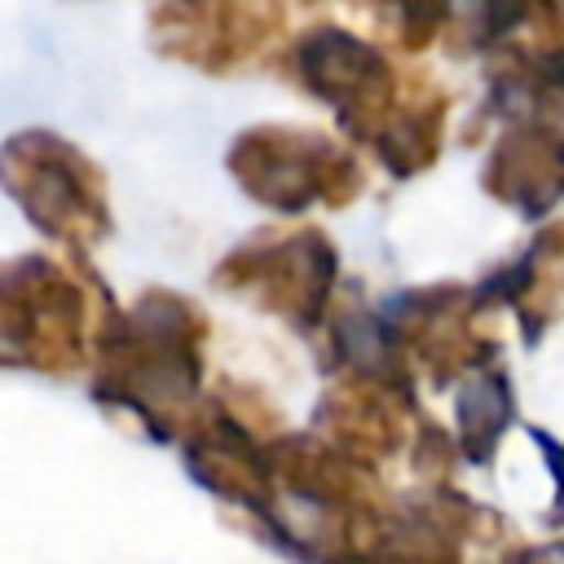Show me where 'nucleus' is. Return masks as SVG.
Masks as SVG:
<instances>
[{
	"instance_id": "4",
	"label": "nucleus",
	"mask_w": 564,
	"mask_h": 564,
	"mask_svg": "<svg viewBox=\"0 0 564 564\" xmlns=\"http://www.w3.org/2000/svg\"><path fill=\"white\" fill-rule=\"evenodd\" d=\"M145 18L159 57L212 75L247 62L269 31V13L260 9V0H150Z\"/></svg>"
},
{
	"instance_id": "2",
	"label": "nucleus",
	"mask_w": 564,
	"mask_h": 564,
	"mask_svg": "<svg viewBox=\"0 0 564 564\" xmlns=\"http://www.w3.org/2000/svg\"><path fill=\"white\" fill-rule=\"evenodd\" d=\"M110 304V286L84 251L31 247L0 256V375H84Z\"/></svg>"
},
{
	"instance_id": "3",
	"label": "nucleus",
	"mask_w": 564,
	"mask_h": 564,
	"mask_svg": "<svg viewBox=\"0 0 564 564\" xmlns=\"http://www.w3.org/2000/svg\"><path fill=\"white\" fill-rule=\"evenodd\" d=\"M0 194L4 203L57 251L101 247L115 234L110 181L101 163L70 137L26 123L0 141Z\"/></svg>"
},
{
	"instance_id": "1",
	"label": "nucleus",
	"mask_w": 564,
	"mask_h": 564,
	"mask_svg": "<svg viewBox=\"0 0 564 564\" xmlns=\"http://www.w3.org/2000/svg\"><path fill=\"white\" fill-rule=\"evenodd\" d=\"M203 308L167 286L110 304L88 352V397L101 414L145 441H176L198 405L203 379Z\"/></svg>"
}]
</instances>
